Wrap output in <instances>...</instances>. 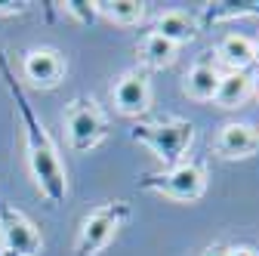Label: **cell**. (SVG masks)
Instances as JSON below:
<instances>
[{
	"instance_id": "2",
	"label": "cell",
	"mask_w": 259,
	"mask_h": 256,
	"mask_svg": "<svg viewBox=\"0 0 259 256\" xmlns=\"http://www.w3.org/2000/svg\"><path fill=\"white\" fill-rule=\"evenodd\" d=\"M194 136V126L188 120H164V123H145V126H136L133 130V139L136 142H145L160 161L176 167L179 157L185 154L188 142Z\"/></svg>"
},
{
	"instance_id": "7",
	"label": "cell",
	"mask_w": 259,
	"mask_h": 256,
	"mask_svg": "<svg viewBox=\"0 0 259 256\" xmlns=\"http://www.w3.org/2000/svg\"><path fill=\"white\" fill-rule=\"evenodd\" d=\"M65 74V59L50 50V47H40V50H31L25 53L22 59V77L31 83V87H37V90H53L59 87Z\"/></svg>"
},
{
	"instance_id": "13",
	"label": "cell",
	"mask_w": 259,
	"mask_h": 256,
	"mask_svg": "<svg viewBox=\"0 0 259 256\" xmlns=\"http://www.w3.org/2000/svg\"><path fill=\"white\" fill-rule=\"evenodd\" d=\"M216 87H219V71L213 65H204V62H201V65H194V68H188L185 83H182V90L191 96V99H198V102L213 99Z\"/></svg>"
},
{
	"instance_id": "20",
	"label": "cell",
	"mask_w": 259,
	"mask_h": 256,
	"mask_svg": "<svg viewBox=\"0 0 259 256\" xmlns=\"http://www.w3.org/2000/svg\"><path fill=\"white\" fill-rule=\"evenodd\" d=\"M253 53H256V62H259V40L253 44Z\"/></svg>"
},
{
	"instance_id": "4",
	"label": "cell",
	"mask_w": 259,
	"mask_h": 256,
	"mask_svg": "<svg viewBox=\"0 0 259 256\" xmlns=\"http://www.w3.org/2000/svg\"><path fill=\"white\" fill-rule=\"evenodd\" d=\"M126 216V207L117 201V204H108V207H99L96 213H90L80 226V235H77V256H96L117 232L120 219Z\"/></svg>"
},
{
	"instance_id": "3",
	"label": "cell",
	"mask_w": 259,
	"mask_h": 256,
	"mask_svg": "<svg viewBox=\"0 0 259 256\" xmlns=\"http://www.w3.org/2000/svg\"><path fill=\"white\" fill-rule=\"evenodd\" d=\"M145 188L160 191L164 198H173V201H198L204 195V188H207V179H204L201 167H194V164H176L167 173L148 176Z\"/></svg>"
},
{
	"instance_id": "6",
	"label": "cell",
	"mask_w": 259,
	"mask_h": 256,
	"mask_svg": "<svg viewBox=\"0 0 259 256\" xmlns=\"http://www.w3.org/2000/svg\"><path fill=\"white\" fill-rule=\"evenodd\" d=\"M0 244L10 256H37L44 247V238L25 213L4 207L0 210Z\"/></svg>"
},
{
	"instance_id": "1",
	"label": "cell",
	"mask_w": 259,
	"mask_h": 256,
	"mask_svg": "<svg viewBox=\"0 0 259 256\" xmlns=\"http://www.w3.org/2000/svg\"><path fill=\"white\" fill-rule=\"evenodd\" d=\"M22 105V117H25V136H28V167H31V176H34L37 188L47 195V201L59 204L68 195V179H65V167L59 161V151L56 145L50 142V136L44 133V126L34 120L31 108L25 102Z\"/></svg>"
},
{
	"instance_id": "8",
	"label": "cell",
	"mask_w": 259,
	"mask_h": 256,
	"mask_svg": "<svg viewBox=\"0 0 259 256\" xmlns=\"http://www.w3.org/2000/svg\"><path fill=\"white\" fill-rule=\"evenodd\" d=\"M111 99H114V108L120 114H142L151 102V90H148V77L142 71H130L123 74L114 87H111Z\"/></svg>"
},
{
	"instance_id": "9",
	"label": "cell",
	"mask_w": 259,
	"mask_h": 256,
	"mask_svg": "<svg viewBox=\"0 0 259 256\" xmlns=\"http://www.w3.org/2000/svg\"><path fill=\"white\" fill-rule=\"evenodd\" d=\"M259 151V133L250 123H225L216 136V154L219 157H250Z\"/></svg>"
},
{
	"instance_id": "10",
	"label": "cell",
	"mask_w": 259,
	"mask_h": 256,
	"mask_svg": "<svg viewBox=\"0 0 259 256\" xmlns=\"http://www.w3.org/2000/svg\"><path fill=\"white\" fill-rule=\"evenodd\" d=\"M154 34H160L164 40H170L173 47H179V44L194 40V34H198V22H194L188 13H182V10H167L164 16L157 19V31H154Z\"/></svg>"
},
{
	"instance_id": "14",
	"label": "cell",
	"mask_w": 259,
	"mask_h": 256,
	"mask_svg": "<svg viewBox=\"0 0 259 256\" xmlns=\"http://www.w3.org/2000/svg\"><path fill=\"white\" fill-rule=\"evenodd\" d=\"M96 10L114 25H136L145 16V4H139V0H99Z\"/></svg>"
},
{
	"instance_id": "12",
	"label": "cell",
	"mask_w": 259,
	"mask_h": 256,
	"mask_svg": "<svg viewBox=\"0 0 259 256\" xmlns=\"http://www.w3.org/2000/svg\"><path fill=\"white\" fill-rule=\"evenodd\" d=\"M219 59H222L232 71H244L250 62H256L253 40L244 37V34H225V37L219 40Z\"/></svg>"
},
{
	"instance_id": "17",
	"label": "cell",
	"mask_w": 259,
	"mask_h": 256,
	"mask_svg": "<svg viewBox=\"0 0 259 256\" xmlns=\"http://www.w3.org/2000/svg\"><path fill=\"white\" fill-rule=\"evenodd\" d=\"M225 256H256V250L253 247H229Z\"/></svg>"
},
{
	"instance_id": "5",
	"label": "cell",
	"mask_w": 259,
	"mask_h": 256,
	"mask_svg": "<svg viewBox=\"0 0 259 256\" xmlns=\"http://www.w3.org/2000/svg\"><path fill=\"white\" fill-rule=\"evenodd\" d=\"M65 130H68L74 151H87L93 145H99V139L105 136V117L96 108V102L77 99L65 111Z\"/></svg>"
},
{
	"instance_id": "18",
	"label": "cell",
	"mask_w": 259,
	"mask_h": 256,
	"mask_svg": "<svg viewBox=\"0 0 259 256\" xmlns=\"http://www.w3.org/2000/svg\"><path fill=\"white\" fill-rule=\"evenodd\" d=\"M25 4H19V0H7V4H0V13H22Z\"/></svg>"
},
{
	"instance_id": "16",
	"label": "cell",
	"mask_w": 259,
	"mask_h": 256,
	"mask_svg": "<svg viewBox=\"0 0 259 256\" xmlns=\"http://www.w3.org/2000/svg\"><path fill=\"white\" fill-rule=\"evenodd\" d=\"M65 13L74 16L80 25H90V22H96V16H99L96 4H87V0H68V4H65Z\"/></svg>"
},
{
	"instance_id": "15",
	"label": "cell",
	"mask_w": 259,
	"mask_h": 256,
	"mask_svg": "<svg viewBox=\"0 0 259 256\" xmlns=\"http://www.w3.org/2000/svg\"><path fill=\"white\" fill-rule=\"evenodd\" d=\"M139 53L145 59V65H151V68H164V65H170V62L176 59V47L170 40H164L160 34H154V31L142 40Z\"/></svg>"
},
{
	"instance_id": "19",
	"label": "cell",
	"mask_w": 259,
	"mask_h": 256,
	"mask_svg": "<svg viewBox=\"0 0 259 256\" xmlns=\"http://www.w3.org/2000/svg\"><path fill=\"white\" fill-rule=\"evenodd\" d=\"M207 256H225V250H207Z\"/></svg>"
},
{
	"instance_id": "11",
	"label": "cell",
	"mask_w": 259,
	"mask_h": 256,
	"mask_svg": "<svg viewBox=\"0 0 259 256\" xmlns=\"http://www.w3.org/2000/svg\"><path fill=\"white\" fill-rule=\"evenodd\" d=\"M250 93H253V80L244 71H232V74L219 77V87H216L213 102L219 108H241L250 99Z\"/></svg>"
}]
</instances>
